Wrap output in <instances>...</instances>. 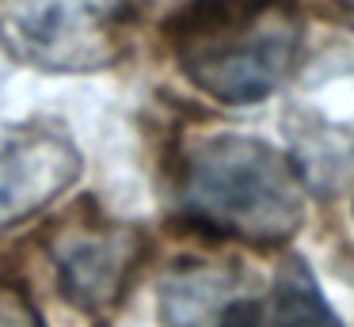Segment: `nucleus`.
Here are the masks:
<instances>
[{"instance_id": "1", "label": "nucleus", "mask_w": 354, "mask_h": 327, "mask_svg": "<svg viewBox=\"0 0 354 327\" xmlns=\"http://www.w3.org/2000/svg\"><path fill=\"white\" fill-rule=\"evenodd\" d=\"M164 38L194 88L217 103H263L301 57L305 15L297 0H187Z\"/></svg>"}, {"instance_id": "2", "label": "nucleus", "mask_w": 354, "mask_h": 327, "mask_svg": "<svg viewBox=\"0 0 354 327\" xmlns=\"http://www.w3.org/2000/svg\"><path fill=\"white\" fill-rule=\"evenodd\" d=\"M191 225L252 247H282L305 217V179L282 149L244 133L191 144L179 183Z\"/></svg>"}, {"instance_id": "3", "label": "nucleus", "mask_w": 354, "mask_h": 327, "mask_svg": "<svg viewBox=\"0 0 354 327\" xmlns=\"http://www.w3.org/2000/svg\"><path fill=\"white\" fill-rule=\"evenodd\" d=\"M145 0H0V46L42 73H92L126 53Z\"/></svg>"}, {"instance_id": "4", "label": "nucleus", "mask_w": 354, "mask_h": 327, "mask_svg": "<svg viewBox=\"0 0 354 327\" xmlns=\"http://www.w3.org/2000/svg\"><path fill=\"white\" fill-rule=\"evenodd\" d=\"M46 247L65 301L80 312H107L118 304L145 259V240L138 228L103 217H65Z\"/></svg>"}, {"instance_id": "5", "label": "nucleus", "mask_w": 354, "mask_h": 327, "mask_svg": "<svg viewBox=\"0 0 354 327\" xmlns=\"http://www.w3.org/2000/svg\"><path fill=\"white\" fill-rule=\"evenodd\" d=\"M80 152L62 129L31 126L0 141V228L35 217L77 183Z\"/></svg>"}, {"instance_id": "6", "label": "nucleus", "mask_w": 354, "mask_h": 327, "mask_svg": "<svg viewBox=\"0 0 354 327\" xmlns=\"http://www.w3.org/2000/svg\"><path fill=\"white\" fill-rule=\"evenodd\" d=\"M214 327H343L305 259L290 255L267 297H232Z\"/></svg>"}, {"instance_id": "7", "label": "nucleus", "mask_w": 354, "mask_h": 327, "mask_svg": "<svg viewBox=\"0 0 354 327\" xmlns=\"http://www.w3.org/2000/svg\"><path fill=\"white\" fill-rule=\"evenodd\" d=\"M232 297H236V266L187 263L164 278L160 316L168 327H214Z\"/></svg>"}, {"instance_id": "8", "label": "nucleus", "mask_w": 354, "mask_h": 327, "mask_svg": "<svg viewBox=\"0 0 354 327\" xmlns=\"http://www.w3.org/2000/svg\"><path fill=\"white\" fill-rule=\"evenodd\" d=\"M0 327H42L27 289L8 278H0Z\"/></svg>"}, {"instance_id": "9", "label": "nucleus", "mask_w": 354, "mask_h": 327, "mask_svg": "<svg viewBox=\"0 0 354 327\" xmlns=\"http://www.w3.org/2000/svg\"><path fill=\"white\" fill-rule=\"evenodd\" d=\"M351 23H354V0H351Z\"/></svg>"}]
</instances>
